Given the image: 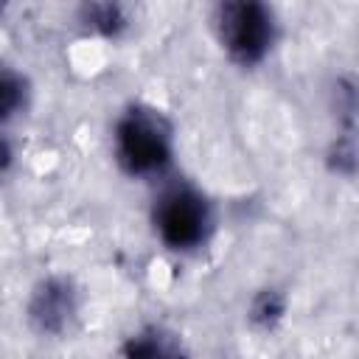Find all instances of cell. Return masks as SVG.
Instances as JSON below:
<instances>
[{"mask_svg":"<svg viewBox=\"0 0 359 359\" xmlns=\"http://www.w3.org/2000/svg\"><path fill=\"white\" fill-rule=\"evenodd\" d=\"M109 157L121 177L160 185L177 168V126L149 101H126L109 123Z\"/></svg>","mask_w":359,"mask_h":359,"instance_id":"obj_1","label":"cell"},{"mask_svg":"<svg viewBox=\"0 0 359 359\" xmlns=\"http://www.w3.org/2000/svg\"><path fill=\"white\" fill-rule=\"evenodd\" d=\"M151 238L174 258H199L219 233V208L213 196L185 177H168L154 185L149 202Z\"/></svg>","mask_w":359,"mask_h":359,"instance_id":"obj_2","label":"cell"},{"mask_svg":"<svg viewBox=\"0 0 359 359\" xmlns=\"http://www.w3.org/2000/svg\"><path fill=\"white\" fill-rule=\"evenodd\" d=\"M14 165H17V140L11 129H0V180L11 177Z\"/></svg>","mask_w":359,"mask_h":359,"instance_id":"obj_9","label":"cell"},{"mask_svg":"<svg viewBox=\"0 0 359 359\" xmlns=\"http://www.w3.org/2000/svg\"><path fill=\"white\" fill-rule=\"evenodd\" d=\"M118 359H191V351L177 328L165 323H143L121 339Z\"/></svg>","mask_w":359,"mask_h":359,"instance_id":"obj_5","label":"cell"},{"mask_svg":"<svg viewBox=\"0 0 359 359\" xmlns=\"http://www.w3.org/2000/svg\"><path fill=\"white\" fill-rule=\"evenodd\" d=\"M84 311V292L67 272L42 275L25 294L22 317L34 337L39 339H67Z\"/></svg>","mask_w":359,"mask_h":359,"instance_id":"obj_4","label":"cell"},{"mask_svg":"<svg viewBox=\"0 0 359 359\" xmlns=\"http://www.w3.org/2000/svg\"><path fill=\"white\" fill-rule=\"evenodd\" d=\"M208 28L219 53L238 70H261L278 50L283 22L264 0H222L208 11Z\"/></svg>","mask_w":359,"mask_h":359,"instance_id":"obj_3","label":"cell"},{"mask_svg":"<svg viewBox=\"0 0 359 359\" xmlns=\"http://www.w3.org/2000/svg\"><path fill=\"white\" fill-rule=\"evenodd\" d=\"M34 104V81L31 76L8 62L0 59V129H11L20 123Z\"/></svg>","mask_w":359,"mask_h":359,"instance_id":"obj_7","label":"cell"},{"mask_svg":"<svg viewBox=\"0 0 359 359\" xmlns=\"http://www.w3.org/2000/svg\"><path fill=\"white\" fill-rule=\"evenodd\" d=\"M76 25L87 36H95V39H104V42H118L132 31L135 14L126 3L95 0V3H81L76 8Z\"/></svg>","mask_w":359,"mask_h":359,"instance_id":"obj_6","label":"cell"},{"mask_svg":"<svg viewBox=\"0 0 359 359\" xmlns=\"http://www.w3.org/2000/svg\"><path fill=\"white\" fill-rule=\"evenodd\" d=\"M244 317H247V325L255 334H264V337L275 334L289 317V294H286V289L275 286V283H266V286L255 289L252 297L247 300Z\"/></svg>","mask_w":359,"mask_h":359,"instance_id":"obj_8","label":"cell"}]
</instances>
